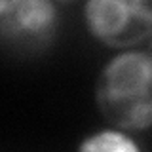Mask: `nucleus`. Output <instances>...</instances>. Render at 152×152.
Wrapping results in <instances>:
<instances>
[{
	"instance_id": "nucleus-1",
	"label": "nucleus",
	"mask_w": 152,
	"mask_h": 152,
	"mask_svg": "<svg viewBox=\"0 0 152 152\" xmlns=\"http://www.w3.org/2000/svg\"><path fill=\"white\" fill-rule=\"evenodd\" d=\"M95 101L104 120L126 131L152 126V55L126 51L103 66Z\"/></svg>"
},
{
	"instance_id": "nucleus-2",
	"label": "nucleus",
	"mask_w": 152,
	"mask_h": 152,
	"mask_svg": "<svg viewBox=\"0 0 152 152\" xmlns=\"http://www.w3.org/2000/svg\"><path fill=\"white\" fill-rule=\"evenodd\" d=\"M86 25L110 48L141 44L152 36V0H88Z\"/></svg>"
},
{
	"instance_id": "nucleus-3",
	"label": "nucleus",
	"mask_w": 152,
	"mask_h": 152,
	"mask_svg": "<svg viewBox=\"0 0 152 152\" xmlns=\"http://www.w3.org/2000/svg\"><path fill=\"white\" fill-rule=\"evenodd\" d=\"M57 25V12L51 0H17L0 13L2 36L15 42H42Z\"/></svg>"
},
{
	"instance_id": "nucleus-4",
	"label": "nucleus",
	"mask_w": 152,
	"mask_h": 152,
	"mask_svg": "<svg viewBox=\"0 0 152 152\" xmlns=\"http://www.w3.org/2000/svg\"><path fill=\"white\" fill-rule=\"evenodd\" d=\"M82 150H114V152H124V150H137L139 146L133 142L129 137L122 135L118 131H101L95 135L88 137L82 145Z\"/></svg>"
},
{
	"instance_id": "nucleus-5",
	"label": "nucleus",
	"mask_w": 152,
	"mask_h": 152,
	"mask_svg": "<svg viewBox=\"0 0 152 152\" xmlns=\"http://www.w3.org/2000/svg\"><path fill=\"white\" fill-rule=\"evenodd\" d=\"M15 2H17V0H0V13L6 12V10H10Z\"/></svg>"
},
{
	"instance_id": "nucleus-6",
	"label": "nucleus",
	"mask_w": 152,
	"mask_h": 152,
	"mask_svg": "<svg viewBox=\"0 0 152 152\" xmlns=\"http://www.w3.org/2000/svg\"><path fill=\"white\" fill-rule=\"evenodd\" d=\"M148 53L152 55V36H150V44H148Z\"/></svg>"
}]
</instances>
